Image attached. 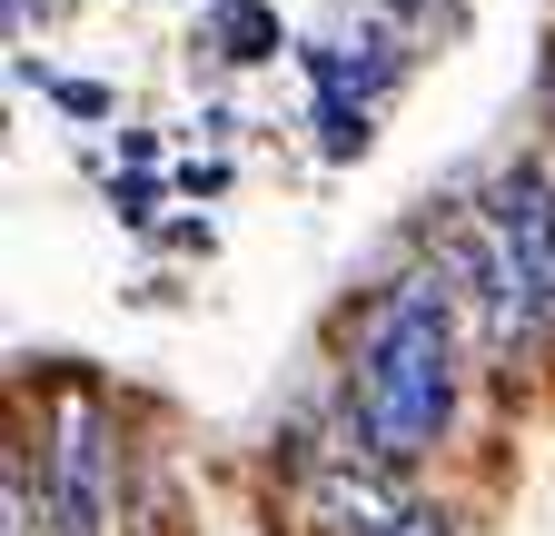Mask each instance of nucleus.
<instances>
[{
  "mask_svg": "<svg viewBox=\"0 0 555 536\" xmlns=\"http://www.w3.org/2000/svg\"><path fill=\"white\" fill-rule=\"evenodd\" d=\"M397 536H456V526H447V516H427V507H416V516H406Z\"/></svg>",
  "mask_w": 555,
  "mask_h": 536,
  "instance_id": "5",
  "label": "nucleus"
},
{
  "mask_svg": "<svg viewBox=\"0 0 555 536\" xmlns=\"http://www.w3.org/2000/svg\"><path fill=\"white\" fill-rule=\"evenodd\" d=\"M308 516L327 536H397L416 507H406V487L387 477V467H318L308 477Z\"/></svg>",
  "mask_w": 555,
  "mask_h": 536,
  "instance_id": "3",
  "label": "nucleus"
},
{
  "mask_svg": "<svg viewBox=\"0 0 555 536\" xmlns=\"http://www.w3.org/2000/svg\"><path fill=\"white\" fill-rule=\"evenodd\" d=\"M456 408V339H447V279H406L367 318V358H358V427L387 467L427 457Z\"/></svg>",
  "mask_w": 555,
  "mask_h": 536,
  "instance_id": "1",
  "label": "nucleus"
},
{
  "mask_svg": "<svg viewBox=\"0 0 555 536\" xmlns=\"http://www.w3.org/2000/svg\"><path fill=\"white\" fill-rule=\"evenodd\" d=\"M60 487H69V526L100 536V418L90 408L60 418Z\"/></svg>",
  "mask_w": 555,
  "mask_h": 536,
  "instance_id": "4",
  "label": "nucleus"
},
{
  "mask_svg": "<svg viewBox=\"0 0 555 536\" xmlns=\"http://www.w3.org/2000/svg\"><path fill=\"white\" fill-rule=\"evenodd\" d=\"M496 239H506V268H516V289H526V318H555V189L535 159H516L496 179Z\"/></svg>",
  "mask_w": 555,
  "mask_h": 536,
  "instance_id": "2",
  "label": "nucleus"
}]
</instances>
